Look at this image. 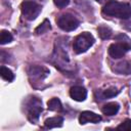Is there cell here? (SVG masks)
Masks as SVG:
<instances>
[{
  "mask_svg": "<svg viewBox=\"0 0 131 131\" xmlns=\"http://www.w3.org/2000/svg\"><path fill=\"white\" fill-rule=\"evenodd\" d=\"M101 121V117L93 112H90V111H85V112H82L79 116V123L81 125H84V124H87V123H93V124H96V123H99Z\"/></svg>",
  "mask_w": 131,
  "mask_h": 131,
  "instance_id": "7",
  "label": "cell"
},
{
  "mask_svg": "<svg viewBox=\"0 0 131 131\" xmlns=\"http://www.w3.org/2000/svg\"><path fill=\"white\" fill-rule=\"evenodd\" d=\"M97 32H98L99 37H100L101 39H103V40L110 39V38L112 37V34H113L112 29H111L110 27L103 26V25H101V26H99V27L97 28Z\"/></svg>",
  "mask_w": 131,
  "mask_h": 131,
  "instance_id": "13",
  "label": "cell"
},
{
  "mask_svg": "<svg viewBox=\"0 0 131 131\" xmlns=\"http://www.w3.org/2000/svg\"><path fill=\"white\" fill-rule=\"evenodd\" d=\"M118 130H123V131H130L131 130V120L130 119H126L124 122H122L118 127Z\"/></svg>",
  "mask_w": 131,
  "mask_h": 131,
  "instance_id": "20",
  "label": "cell"
},
{
  "mask_svg": "<svg viewBox=\"0 0 131 131\" xmlns=\"http://www.w3.org/2000/svg\"><path fill=\"white\" fill-rule=\"evenodd\" d=\"M102 13L108 16H115L118 18L128 19L131 16V6L130 4L125 3V2L110 0L103 5Z\"/></svg>",
  "mask_w": 131,
  "mask_h": 131,
  "instance_id": "1",
  "label": "cell"
},
{
  "mask_svg": "<svg viewBox=\"0 0 131 131\" xmlns=\"http://www.w3.org/2000/svg\"><path fill=\"white\" fill-rule=\"evenodd\" d=\"M53 2H54V4H55L57 7L63 8V7H66V6L69 5L70 0H53Z\"/></svg>",
  "mask_w": 131,
  "mask_h": 131,
  "instance_id": "21",
  "label": "cell"
},
{
  "mask_svg": "<svg viewBox=\"0 0 131 131\" xmlns=\"http://www.w3.org/2000/svg\"><path fill=\"white\" fill-rule=\"evenodd\" d=\"M12 39H13V37H12L10 32H8L6 30L1 31V33H0V43H1V45L10 43L12 41Z\"/></svg>",
  "mask_w": 131,
  "mask_h": 131,
  "instance_id": "19",
  "label": "cell"
},
{
  "mask_svg": "<svg viewBox=\"0 0 131 131\" xmlns=\"http://www.w3.org/2000/svg\"><path fill=\"white\" fill-rule=\"evenodd\" d=\"M62 123H63V118L60 116H57V117H52V118L46 119L44 122V125L46 128L52 129V128H56V127H61Z\"/></svg>",
  "mask_w": 131,
  "mask_h": 131,
  "instance_id": "12",
  "label": "cell"
},
{
  "mask_svg": "<svg viewBox=\"0 0 131 131\" xmlns=\"http://www.w3.org/2000/svg\"><path fill=\"white\" fill-rule=\"evenodd\" d=\"M94 43V37L87 32L78 35L73 42V48L76 53H83L87 51Z\"/></svg>",
  "mask_w": 131,
  "mask_h": 131,
  "instance_id": "3",
  "label": "cell"
},
{
  "mask_svg": "<svg viewBox=\"0 0 131 131\" xmlns=\"http://www.w3.org/2000/svg\"><path fill=\"white\" fill-rule=\"evenodd\" d=\"M56 23L58 25V27L66 31V32H71V31H74L76 30L78 27H79V20L77 19L76 16H74L73 14L71 13H63V14H60L57 19H56Z\"/></svg>",
  "mask_w": 131,
  "mask_h": 131,
  "instance_id": "5",
  "label": "cell"
},
{
  "mask_svg": "<svg viewBox=\"0 0 131 131\" xmlns=\"http://www.w3.org/2000/svg\"><path fill=\"white\" fill-rule=\"evenodd\" d=\"M23 16L28 20H34L41 12L42 6L33 0H25L20 5Z\"/></svg>",
  "mask_w": 131,
  "mask_h": 131,
  "instance_id": "4",
  "label": "cell"
},
{
  "mask_svg": "<svg viewBox=\"0 0 131 131\" xmlns=\"http://www.w3.org/2000/svg\"><path fill=\"white\" fill-rule=\"evenodd\" d=\"M119 110H120V104L118 102H115V101L104 104L101 108L102 113L106 116H114L119 112Z\"/></svg>",
  "mask_w": 131,
  "mask_h": 131,
  "instance_id": "11",
  "label": "cell"
},
{
  "mask_svg": "<svg viewBox=\"0 0 131 131\" xmlns=\"http://www.w3.org/2000/svg\"><path fill=\"white\" fill-rule=\"evenodd\" d=\"M113 71L119 75H130L131 74V62L127 60H123L115 64Z\"/></svg>",
  "mask_w": 131,
  "mask_h": 131,
  "instance_id": "10",
  "label": "cell"
},
{
  "mask_svg": "<svg viewBox=\"0 0 131 131\" xmlns=\"http://www.w3.org/2000/svg\"><path fill=\"white\" fill-rule=\"evenodd\" d=\"M95 1H97V2H99V3H101V2H103V1H105V0H95Z\"/></svg>",
  "mask_w": 131,
  "mask_h": 131,
  "instance_id": "22",
  "label": "cell"
},
{
  "mask_svg": "<svg viewBox=\"0 0 131 131\" xmlns=\"http://www.w3.org/2000/svg\"><path fill=\"white\" fill-rule=\"evenodd\" d=\"M50 29H51V27H50L49 20L48 19H44L43 23L41 25H39L35 29V33H36V35H42V34H45L46 32H48Z\"/></svg>",
  "mask_w": 131,
  "mask_h": 131,
  "instance_id": "15",
  "label": "cell"
},
{
  "mask_svg": "<svg viewBox=\"0 0 131 131\" xmlns=\"http://www.w3.org/2000/svg\"><path fill=\"white\" fill-rule=\"evenodd\" d=\"M48 74H49V71L45 68H42V67L33 66L29 70V76L33 77V79L37 78L38 80H43Z\"/></svg>",
  "mask_w": 131,
  "mask_h": 131,
  "instance_id": "9",
  "label": "cell"
},
{
  "mask_svg": "<svg viewBox=\"0 0 131 131\" xmlns=\"http://www.w3.org/2000/svg\"><path fill=\"white\" fill-rule=\"evenodd\" d=\"M118 93H119V90H118L117 88H115V87L105 89V90H103V91L100 93V99H105V98L114 97V96H116Z\"/></svg>",
  "mask_w": 131,
  "mask_h": 131,
  "instance_id": "18",
  "label": "cell"
},
{
  "mask_svg": "<svg viewBox=\"0 0 131 131\" xmlns=\"http://www.w3.org/2000/svg\"><path fill=\"white\" fill-rule=\"evenodd\" d=\"M25 108L27 111V117L29 121L32 123H36L39 120V117L43 111L42 108V101L35 96H31L27 99Z\"/></svg>",
  "mask_w": 131,
  "mask_h": 131,
  "instance_id": "2",
  "label": "cell"
},
{
  "mask_svg": "<svg viewBox=\"0 0 131 131\" xmlns=\"http://www.w3.org/2000/svg\"><path fill=\"white\" fill-rule=\"evenodd\" d=\"M70 95L76 101H84L87 97V90L82 86H74L70 90Z\"/></svg>",
  "mask_w": 131,
  "mask_h": 131,
  "instance_id": "8",
  "label": "cell"
},
{
  "mask_svg": "<svg viewBox=\"0 0 131 131\" xmlns=\"http://www.w3.org/2000/svg\"><path fill=\"white\" fill-rule=\"evenodd\" d=\"M0 75L4 80H6L8 82H12L14 80V74L12 73V71L4 66H2L0 69Z\"/></svg>",
  "mask_w": 131,
  "mask_h": 131,
  "instance_id": "14",
  "label": "cell"
},
{
  "mask_svg": "<svg viewBox=\"0 0 131 131\" xmlns=\"http://www.w3.org/2000/svg\"><path fill=\"white\" fill-rule=\"evenodd\" d=\"M47 107H48L49 111H61L62 105H61L60 100L58 98L54 97V98H51L47 102Z\"/></svg>",
  "mask_w": 131,
  "mask_h": 131,
  "instance_id": "17",
  "label": "cell"
},
{
  "mask_svg": "<svg viewBox=\"0 0 131 131\" xmlns=\"http://www.w3.org/2000/svg\"><path fill=\"white\" fill-rule=\"evenodd\" d=\"M129 51L128 48L123 45L120 42H116L110 45L108 47V54L113 57V58H121L125 55V53Z\"/></svg>",
  "mask_w": 131,
  "mask_h": 131,
  "instance_id": "6",
  "label": "cell"
},
{
  "mask_svg": "<svg viewBox=\"0 0 131 131\" xmlns=\"http://www.w3.org/2000/svg\"><path fill=\"white\" fill-rule=\"evenodd\" d=\"M115 39H116L117 42H120V43H122L123 45H125V46L128 48V50H131V39H130L127 35L121 33V34H118V35L115 37Z\"/></svg>",
  "mask_w": 131,
  "mask_h": 131,
  "instance_id": "16",
  "label": "cell"
}]
</instances>
